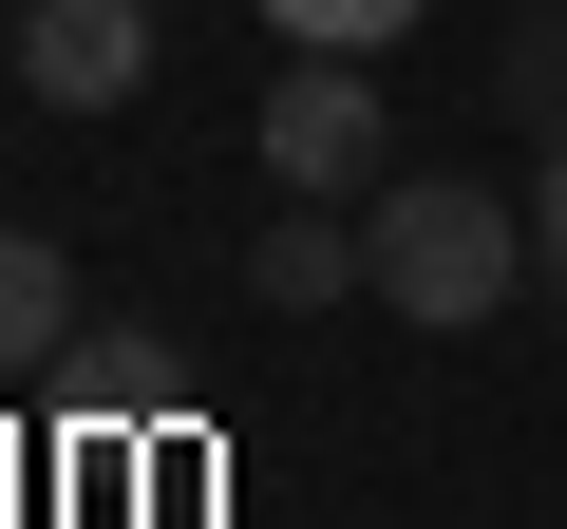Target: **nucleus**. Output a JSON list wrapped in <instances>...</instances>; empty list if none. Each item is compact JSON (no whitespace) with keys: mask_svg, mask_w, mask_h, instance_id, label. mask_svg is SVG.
I'll return each mask as SVG.
<instances>
[{"mask_svg":"<svg viewBox=\"0 0 567 529\" xmlns=\"http://www.w3.org/2000/svg\"><path fill=\"white\" fill-rule=\"evenodd\" d=\"M20 76H39L58 114H114V95L152 76V0H39V20H20Z\"/></svg>","mask_w":567,"mask_h":529,"instance_id":"7ed1b4c3","label":"nucleus"},{"mask_svg":"<svg viewBox=\"0 0 567 529\" xmlns=\"http://www.w3.org/2000/svg\"><path fill=\"white\" fill-rule=\"evenodd\" d=\"M492 95H511L529 152H567V20H511V76H492Z\"/></svg>","mask_w":567,"mask_h":529,"instance_id":"423d86ee","label":"nucleus"},{"mask_svg":"<svg viewBox=\"0 0 567 529\" xmlns=\"http://www.w3.org/2000/svg\"><path fill=\"white\" fill-rule=\"evenodd\" d=\"M246 303H265V322H322V303H360V227H341V189H284V227L246 246Z\"/></svg>","mask_w":567,"mask_h":529,"instance_id":"20e7f679","label":"nucleus"},{"mask_svg":"<svg viewBox=\"0 0 567 529\" xmlns=\"http://www.w3.org/2000/svg\"><path fill=\"white\" fill-rule=\"evenodd\" d=\"M379 152H398L379 58H303V39H284V76H265V170H284V189H379Z\"/></svg>","mask_w":567,"mask_h":529,"instance_id":"f03ea898","label":"nucleus"},{"mask_svg":"<svg viewBox=\"0 0 567 529\" xmlns=\"http://www.w3.org/2000/svg\"><path fill=\"white\" fill-rule=\"evenodd\" d=\"M265 20L303 58H379V39H416V0H265Z\"/></svg>","mask_w":567,"mask_h":529,"instance_id":"0eeeda50","label":"nucleus"},{"mask_svg":"<svg viewBox=\"0 0 567 529\" xmlns=\"http://www.w3.org/2000/svg\"><path fill=\"white\" fill-rule=\"evenodd\" d=\"M511 284H529V208H492L473 170H379V189H360V303H379V322L473 341Z\"/></svg>","mask_w":567,"mask_h":529,"instance_id":"f257e3e1","label":"nucleus"},{"mask_svg":"<svg viewBox=\"0 0 567 529\" xmlns=\"http://www.w3.org/2000/svg\"><path fill=\"white\" fill-rule=\"evenodd\" d=\"M58 341H76V264L39 227H0V378H58Z\"/></svg>","mask_w":567,"mask_h":529,"instance_id":"39448f33","label":"nucleus"},{"mask_svg":"<svg viewBox=\"0 0 567 529\" xmlns=\"http://www.w3.org/2000/svg\"><path fill=\"white\" fill-rule=\"evenodd\" d=\"M529 264L567 284V152H548V189H529Z\"/></svg>","mask_w":567,"mask_h":529,"instance_id":"6e6552de","label":"nucleus"}]
</instances>
